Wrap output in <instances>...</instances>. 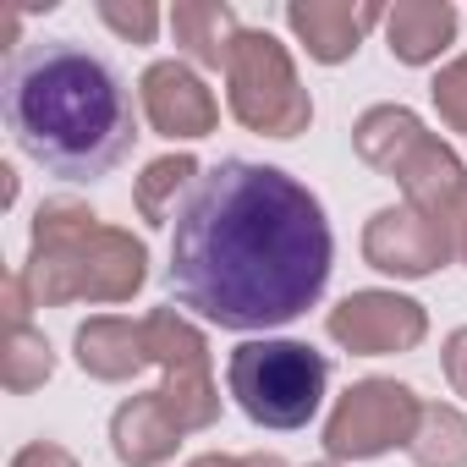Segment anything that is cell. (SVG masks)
Instances as JSON below:
<instances>
[{"label":"cell","instance_id":"1","mask_svg":"<svg viewBox=\"0 0 467 467\" xmlns=\"http://www.w3.org/2000/svg\"><path fill=\"white\" fill-rule=\"evenodd\" d=\"M330 270L325 203L265 160L209 165L171 225V303L237 336H270L319 308Z\"/></svg>","mask_w":467,"mask_h":467},{"label":"cell","instance_id":"26","mask_svg":"<svg viewBox=\"0 0 467 467\" xmlns=\"http://www.w3.org/2000/svg\"><path fill=\"white\" fill-rule=\"evenodd\" d=\"M187 467H243V456H231V451H198Z\"/></svg>","mask_w":467,"mask_h":467},{"label":"cell","instance_id":"5","mask_svg":"<svg viewBox=\"0 0 467 467\" xmlns=\"http://www.w3.org/2000/svg\"><path fill=\"white\" fill-rule=\"evenodd\" d=\"M220 78H225V110L237 127L275 143H292L314 127V94L303 88L286 39H275L270 28H243Z\"/></svg>","mask_w":467,"mask_h":467},{"label":"cell","instance_id":"29","mask_svg":"<svg viewBox=\"0 0 467 467\" xmlns=\"http://www.w3.org/2000/svg\"><path fill=\"white\" fill-rule=\"evenodd\" d=\"M0 203H17V171L0 165Z\"/></svg>","mask_w":467,"mask_h":467},{"label":"cell","instance_id":"4","mask_svg":"<svg viewBox=\"0 0 467 467\" xmlns=\"http://www.w3.org/2000/svg\"><path fill=\"white\" fill-rule=\"evenodd\" d=\"M225 396L259 429H308L330 396V358L292 336H248L225 358Z\"/></svg>","mask_w":467,"mask_h":467},{"label":"cell","instance_id":"13","mask_svg":"<svg viewBox=\"0 0 467 467\" xmlns=\"http://www.w3.org/2000/svg\"><path fill=\"white\" fill-rule=\"evenodd\" d=\"M72 358L88 379L99 385H127L149 368V347H143V319L127 314H94L72 330Z\"/></svg>","mask_w":467,"mask_h":467},{"label":"cell","instance_id":"23","mask_svg":"<svg viewBox=\"0 0 467 467\" xmlns=\"http://www.w3.org/2000/svg\"><path fill=\"white\" fill-rule=\"evenodd\" d=\"M440 368H445L451 396H462V401H467V325H456V330L440 341Z\"/></svg>","mask_w":467,"mask_h":467},{"label":"cell","instance_id":"30","mask_svg":"<svg viewBox=\"0 0 467 467\" xmlns=\"http://www.w3.org/2000/svg\"><path fill=\"white\" fill-rule=\"evenodd\" d=\"M308 467H341V462H330V456H325V462H308Z\"/></svg>","mask_w":467,"mask_h":467},{"label":"cell","instance_id":"18","mask_svg":"<svg viewBox=\"0 0 467 467\" xmlns=\"http://www.w3.org/2000/svg\"><path fill=\"white\" fill-rule=\"evenodd\" d=\"M423 132H429V127H423V116H418L412 105L385 99V105H368V110L352 121V149H358V160H363L368 171L390 176V171H396V160H401Z\"/></svg>","mask_w":467,"mask_h":467},{"label":"cell","instance_id":"14","mask_svg":"<svg viewBox=\"0 0 467 467\" xmlns=\"http://www.w3.org/2000/svg\"><path fill=\"white\" fill-rule=\"evenodd\" d=\"M182 423L171 418V407L160 401V390H143V396H127L116 412H110V456L121 467H165L176 462L182 451Z\"/></svg>","mask_w":467,"mask_h":467},{"label":"cell","instance_id":"16","mask_svg":"<svg viewBox=\"0 0 467 467\" xmlns=\"http://www.w3.org/2000/svg\"><path fill=\"white\" fill-rule=\"evenodd\" d=\"M462 34V12L451 0H396L385 6V50L401 67H434Z\"/></svg>","mask_w":467,"mask_h":467},{"label":"cell","instance_id":"22","mask_svg":"<svg viewBox=\"0 0 467 467\" xmlns=\"http://www.w3.org/2000/svg\"><path fill=\"white\" fill-rule=\"evenodd\" d=\"M429 99H434V116L445 121V132H467V50L434 72Z\"/></svg>","mask_w":467,"mask_h":467},{"label":"cell","instance_id":"28","mask_svg":"<svg viewBox=\"0 0 467 467\" xmlns=\"http://www.w3.org/2000/svg\"><path fill=\"white\" fill-rule=\"evenodd\" d=\"M451 231H456V259L467 265V203L456 209V220H451Z\"/></svg>","mask_w":467,"mask_h":467},{"label":"cell","instance_id":"6","mask_svg":"<svg viewBox=\"0 0 467 467\" xmlns=\"http://www.w3.org/2000/svg\"><path fill=\"white\" fill-rule=\"evenodd\" d=\"M143 347H149V368H160V401L171 407V418L182 423V434H203L220 423V385H214V352L209 336L198 330L192 314L171 308H149L143 314Z\"/></svg>","mask_w":467,"mask_h":467},{"label":"cell","instance_id":"3","mask_svg":"<svg viewBox=\"0 0 467 467\" xmlns=\"http://www.w3.org/2000/svg\"><path fill=\"white\" fill-rule=\"evenodd\" d=\"M23 281L39 308L132 303L149 281V243L127 225L99 220L83 198H45L28 225V265Z\"/></svg>","mask_w":467,"mask_h":467},{"label":"cell","instance_id":"9","mask_svg":"<svg viewBox=\"0 0 467 467\" xmlns=\"http://www.w3.org/2000/svg\"><path fill=\"white\" fill-rule=\"evenodd\" d=\"M325 336L352 358H401L423 347L429 308L396 286H363V292H347L325 314Z\"/></svg>","mask_w":467,"mask_h":467},{"label":"cell","instance_id":"2","mask_svg":"<svg viewBox=\"0 0 467 467\" xmlns=\"http://www.w3.org/2000/svg\"><path fill=\"white\" fill-rule=\"evenodd\" d=\"M0 116L17 149L61 182H99L138 143L132 88L78 39L23 45L0 72Z\"/></svg>","mask_w":467,"mask_h":467},{"label":"cell","instance_id":"25","mask_svg":"<svg viewBox=\"0 0 467 467\" xmlns=\"http://www.w3.org/2000/svg\"><path fill=\"white\" fill-rule=\"evenodd\" d=\"M34 292H28V281H23V270H12L6 275V325H34Z\"/></svg>","mask_w":467,"mask_h":467},{"label":"cell","instance_id":"7","mask_svg":"<svg viewBox=\"0 0 467 467\" xmlns=\"http://www.w3.org/2000/svg\"><path fill=\"white\" fill-rule=\"evenodd\" d=\"M418 412H423V396L412 385H401L390 374H368L336 396V407L325 412L319 445L330 462H379V456L412 445Z\"/></svg>","mask_w":467,"mask_h":467},{"label":"cell","instance_id":"11","mask_svg":"<svg viewBox=\"0 0 467 467\" xmlns=\"http://www.w3.org/2000/svg\"><path fill=\"white\" fill-rule=\"evenodd\" d=\"M286 34L308 50L319 67H347L374 28H385L379 0H286L281 12Z\"/></svg>","mask_w":467,"mask_h":467},{"label":"cell","instance_id":"12","mask_svg":"<svg viewBox=\"0 0 467 467\" xmlns=\"http://www.w3.org/2000/svg\"><path fill=\"white\" fill-rule=\"evenodd\" d=\"M390 182L401 187V203H418L429 214H445L456 220V209L467 203V160L440 138V132H423L390 171Z\"/></svg>","mask_w":467,"mask_h":467},{"label":"cell","instance_id":"8","mask_svg":"<svg viewBox=\"0 0 467 467\" xmlns=\"http://www.w3.org/2000/svg\"><path fill=\"white\" fill-rule=\"evenodd\" d=\"M363 265L390 281H429L456 259V231L445 214H429L418 203H385L363 220Z\"/></svg>","mask_w":467,"mask_h":467},{"label":"cell","instance_id":"19","mask_svg":"<svg viewBox=\"0 0 467 467\" xmlns=\"http://www.w3.org/2000/svg\"><path fill=\"white\" fill-rule=\"evenodd\" d=\"M407 456L412 467H467V412L456 401H423Z\"/></svg>","mask_w":467,"mask_h":467},{"label":"cell","instance_id":"27","mask_svg":"<svg viewBox=\"0 0 467 467\" xmlns=\"http://www.w3.org/2000/svg\"><path fill=\"white\" fill-rule=\"evenodd\" d=\"M243 467H292V462H286L281 451H248V456H243Z\"/></svg>","mask_w":467,"mask_h":467},{"label":"cell","instance_id":"20","mask_svg":"<svg viewBox=\"0 0 467 467\" xmlns=\"http://www.w3.org/2000/svg\"><path fill=\"white\" fill-rule=\"evenodd\" d=\"M50 374H56L50 336L34 325H6V341H0V385H6V396H34L50 385Z\"/></svg>","mask_w":467,"mask_h":467},{"label":"cell","instance_id":"10","mask_svg":"<svg viewBox=\"0 0 467 467\" xmlns=\"http://www.w3.org/2000/svg\"><path fill=\"white\" fill-rule=\"evenodd\" d=\"M138 116L165 143H198V138H209L220 127V99H214V88L203 83L198 67L171 56V61H149L143 67V78H138Z\"/></svg>","mask_w":467,"mask_h":467},{"label":"cell","instance_id":"17","mask_svg":"<svg viewBox=\"0 0 467 467\" xmlns=\"http://www.w3.org/2000/svg\"><path fill=\"white\" fill-rule=\"evenodd\" d=\"M203 182V160L187 154V149H171L160 160L143 165V176H132V209L143 225H176L187 192Z\"/></svg>","mask_w":467,"mask_h":467},{"label":"cell","instance_id":"21","mask_svg":"<svg viewBox=\"0 0 467 467\" xmlns=\"http://www.w3.org/2000/svg\"><path fill=\"white\" fill-rule=\"evenodd\" d=\"M94 17H99L121 45H154V39H160V23H165V12L154 6V0H99Z\"/></svg>","mask_w":467,"mask_h":467},{"label":"cell","instance_id":"15","mask_svg":"<svg viewBox=\"0 0 467 467\" xmlns=\"http://www.w3.org/2000/svg\"><path fill=\"white\" fill-rule=\"evenodd\" d=\"M165 23H171L176 56L198 72H225L231 50L243 39V17L231 0H176L165 12Z\"/></svg>","mask_w":467,"mask_h":467},{"label":"cell","instance_id":"24","mask_svg":"<svg viewBox=\"0 0 467 467\" xmlns=\"http://www.w3.org/2000/svg\"><path fill=\"white\" fill-rule=\"evenodd\" d=\"M12 467H83L61 440H28L17 456H12Z\"/></svg>","mask_w":467,"mask_h":467}]
</instances>
